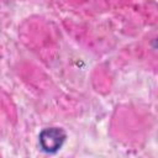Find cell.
I'll use <instances>...</instances> for the list:
<instances>
[{
    "label": "cell",
    "instance_id": "6da1fadb",
    "mask_svg": "<svg viewBox=\"0 0 158 158\" xmlns=\"http://www.w3.org/2000/svg\"><path fill=\"white\" fill-rule=\"evenodd\" d=\"M65 141V132L58 127L46 128L40 133V144L44 152H57Z\"/></svg>",
    "mask_w": 158,
    "mask_h": 158
},
{
    "label": "cell",
    "instance_id": "7a4b0ae2",
    "mask_svg": "<svg viewBox=\"0 0 158 158\" xmlns=\"http://www.w3.org/2000/svg\"><path fill=\"white\" fill-rule=\"evenodd\" d=\"M156 46H157V47H158V40H157V41H156Z\"/></svg>",
    "mask_w": 158,
    "mask_h": 158
}]
</instances>
